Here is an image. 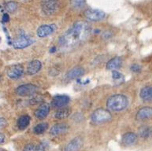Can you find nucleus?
I'll return each instance as SVG.
<instances>
[{
    "mask_svg": "<svg viewBox=\"0 0 152 151\" xmlns=\"http://www.w3.org/2000/svg\"><path fill=\"white\" fill-rule=\"evenodd\" d=\"M91 120L96 124H101L111 120L112 114L106 109L99 108L95 109L91 114Z\"/></svg>",
    "mask_w": 152,
    "mask_h": 151,
    "instance_id": "7ed1b4c3",
    "label": "nucleus"
},
{
    "mask_svg": "<svg viewBox=\"0 0 152 151\" xmlns=\"http://www.w3.org/2000/svg\"><path fill=\"white\" fill-rule=\"evenodd\" d=\"M151 118H152V108L150 106L141 108L136 113V119L139 120H144Z\"/></svg>",
    "mask_w": 152,
    "mask_h": 151,
    "instance_id": "2eb2a0df",
    "label": "nucleus"
},
{
    "mask_svg": "<svg viewBox=\"0 0 152 151\" xmlns=\"http://www.w3.org/2000/svg\"><path fill=\"white\" fill-rule=\"evenodd\" d=\"M129 105L128 98L121 94H116L112 95L107 99V107L110 110L119 112L124 110Z\"/></svg>",
    "mask_w": 152,
    "mask_h": 151,
    "instance_id": "f03ea898",
    "label": "nucleus"
},
{
    "mask_svg": "<svg viewBox=\"0 0 152 151\" xmlns=\"http://www.w3.org/2000/svg\"><path fill=\"white\" fill-rule=\"evenodd\" d=\"M136 139H137V135L136 133L132 132V131L124 134L122 139H121L122 143L125 146H129V145L133 144L134 142L136 141Z\"/></svg>",
    "mask_w": 152,
    "mask_h": 151,
    "instance_id": "a211bd4d",
    "label": "nucleus"
},
{
    "mask_svg": "<svg viewBox=\"0 0 152 151\" xmlns=\"http://www.w3.org/2000/svg\"><path fill=\"white\" fill-rule=\"evenodd\" d=\"M7 120L3 117H0V130L2 128H4L5 127L7 126Z\"/></svg>",
    "mask_w": 152,
    "mask_h": 151,
    "instance_id": "7c9ffc66",
    "label": "nucleus"
},
{
    "mask_svg": "<svg viewBox=\"0 0 152 151\" xmlns=\"http://www.w3.org/2000/svg\"><path fill=\"white\" fill-rule=\"evenodd\" d=\"M30 120H31V118H30L28 115L20 116V117L18 118V122H17L18 128L20 130H25L29 125Z\"/></svg>",
    "mask_w": 152,
    "mask_h": 151,
    "instance_id": "412c9836",
    "label": "nucleus"
},
{
    "mask_svg": "<svg viewBox=\"0 0 152 151\" xmlns=\"http://www.w3.org/2000/svg\"><path fill=\"white\" fill-rule=\"evenodd\" d=\"M38 86L33 84H26L18 86L15 90V93L20 97L32 96L38 91Z\"/></svg>",
    "mask_w": 152,
    "mask_h": 151,
    "instance_id": "20e7f679",
    "label": "nucleus"
},
{
    "mask_svg": "<svg viewBox=\"0 0 152 151\" xmlns=\"http://www.w3.org/2000/svg\"><path fill=\"white\" fill-rule=\"evenodd\" d=\"M140 96L141 99L145 101H152V87L148 86L141 89L140 92Z\"/></svg>",
    "mask_w": 152,
    "mask_h": 151,
    "instance_id": "aec40b11",
    "label": "nucleus"
},
{
    "mask_svg": "<svg viewBox=\"0 0 152 151\" xmlns=\"http://www.w3.org/2000/svg\"><path fill=\"white\" fill-rule=\"evenodd\" d=\"M24 71H25V69L21 64H15V65L10 66L7 69V77L13 80L18 79L22 76Z\"/></svg>",
    "mask_w": 152,
    "mask_h": 151,
    "instance_id": "6e6552de",
    "label": "nucleus"
},
{
    "mask_svg": "<svg viewBox=\"0 0 152 151\" xmlns=\"http://www.w3.org/2000/svg\"><path fill=\"white\" fill-rule=\"evenodd\" d=\"M18 5L16 2L10 1V2H8L6 4L5 9H7V11L9 12V13H14L18 9Z\"/></svg>",
    "mask_w": 152,
    "mask_h": 151,
    "instance_id": "a878e982",
    "label": "nucleus"
},
{
    "mask_svg": "<svg viewBox=\"0 0 152 151\" xmlns=\"http://www.w3.org/2000/svg\"><path fill=\"white\" fill-rule=\"evenodd\" d=\"M122 66V59L120 57H115L114 58L110 59L108 62L107 63V70H110V71H113V70H115L118 68H120L121 66Z\"/></svg>",
    "mask_w": 152,
    "mask_h": 151,
    "instance_id": "f3484780",
    "label": "nucleus"
},
{
    "mask_svg": "<svg viewBox=\"0 0 152 151\" xmlns=\"http://www.w3.org/2000/svg\"><path fill=\"white\" fill-rule=\"evenodd\" d=\"M2 19H3V22H7L8 20H9V15L7 14H5L4 15H3V18H2Z\"/></svg>",
    "mask_w": 152,
    "mask_h": 151,
    "instance_id": "2f4dec72",
    "label": "nucleus"
},
{
    "mask_svg": "<svg viewBox=\"0 0 152 151\" xmlns=\"http://www.w3.org/2000/svg\"><path fill=\"white\" fill-rule=\"evenodd\" d=\"M84 68L80 66H76V67L71 69L66 74V79L67 80H73L77 79L79 77H82L84 75Z\"/></svg>",
    "mask_w": 152,
    "mask_h": 151,
    "instance_id": "9b49d317",
    "label": "nucleus"
},
{
    "mask_svg": "<svg viewBox=\"0 0 152 151\" xmlns=\"http://www.w3.org/2000/svg\"><path fill=\"white\" fill-rule=\"evenodd\" d=\"M50 112V105L48 103H43L35 110L34 115L37 119L43 120L46 118Z\"/></svg>",
    "mask_w": 152,
    "mask_h": 151,
    "instance_id": "4468645a",
    "label": "nucleus"
},
{
    "mask_svg": "<svg viewBox=\"0 0 152 151\" xmlns=\"http://www.w3.org/2000/svg\"><path fill=\"white\" fill-rule=\"evenodd\" d=\"M55 32V27L53 25H42L37 28V35L39 38H45Z\"/></svg>",
    "mask_w": 152,
    "mask_h": 151,
    "instance_id": "f8f14e48",
    "label": "nucleus"
},
{
    "mask_svg": "<svg viewBox=\"0 0 152 151\" xmlns=\"http://www.w3.org/2000/svg\"><path fill=\"white\" fill-rule=\"evenodd\" d=\"M33 42H34V40L32 39L27 36L23 32H21L14 40L13 47L15 49H24V48L29 47Z\"/></svg>",
    "mask_w": 152,
    "mask_h": 151,
    "instance_id": "423d86ee",
    "label": "nucleus"
},
{
    "mask_svg": "<svg viewBox=\"0 0 152 151\" xmlns=\"http://www.w3.org/2000/svg\"><path fill=\"white\" fill-rule=\"evenodd\" d=\"M152 129L148 126H143L139 129V135L143 139H148L151 135Z\"/></svg>",
    "mask_w": 152,
    "mask_h": 151,
    "instance_id": "5701e85b",
    "label": "nucleus"
},
{
    "mask_svg": "<svg viewBox=\"0 0 152 151\" xmlns=\"http://www.w3.org/2000/svg\"><path fill=\"white\" fill-rule=\"evenodd\" d=\"M69 130V125L65 123H58L54 124L50 130V134L53 136L62 135Z\"/></svg>",
    "mask_w": 152,
    "mask_h": 151,
    "instance_id": "ddd939ff",
    "label": "nucleus"
},
{
    "mask_svg": "<svg viewBox=\"0 0 152 151\" xmlns=\"http://www.w3.org/2000/svg\"><path fill=\"white\" fill-rule=\"evenodd\" d=\"M23 1H25V0H23Z\"/></svg>",
    "mask_w": 152,
    "mask_h": 151,
    "instance_id": "f704fd0d",
    "label": "nucleus"
},
{
    "mask_svg": "<svg viewBox=\"0 0 152 151\" xmlns=\"http://www.w3.org/2000/svg\"><path fill=\"white\" fill-rule=\"evenodd\" d=\"M71 110L70 108L69 107H62V108L58 109V110L56 111V113L55 114V117L58 120H62L66 119L68 117H69V115L71 114Z\"/></svg>",
    "mask_w": 152,
    "mask_h": 151,
    "instance_id": "6ab92c4d",
    "label": "nucleus"
},
{
    "mask_svg": "<svg viewBox=\"0 0 152 151\" xmlns=\"http://www.w3.org/2000/svg\"><path fill=\"white\" fill-rule=\"evenodd\" d=\"M59 3L58 0H42L41 9L45 15L50 16L55 14L58 9Z\"/></svg>",
    "mask_w": 152,
    "mask_h": 151,
    "instance_id": "39448f33",
    "label": "nucleus"
},
{
    "mask_svg": "<svg viewBox=\"0 0 152 151\" xmlns=\"http://www.w3.org/2000/svg\"><path fill=\"white\" fill-rule=\"evenodd\" d=\"M48 128V124L46 122H42L39 124H37L36 126L33 128V133L36 135H41L43 132H45L47 131V129Z\"/></svg>",
    "mask_w": 152,
    "mask_h": 151,
    "instance_id": "4be33fe9",
    "label": "nucleus"
},
{
    "mask_svg": "<svg viewBox=\"0 0 152 151\" xmlns=\"http://www.w3.org/2000/svg\"><path fill=\"white\" fill-rule=\"evenodd\" d=\"M112 77H113L114 81L118 82V84H122L123 82L125 81V77H124L123 74H121V72H118V71H116V70L112 71Z\"/></svg>",
    "mask_w": 152,
    "mask_h": 151,
    "instance_id": "393cba45",
    "label": "nucleus"
},
{
    "mask_svg": "<svg viewBox=\"0 0 152 151\" xmlns=\"http://www.w3.org/2000/svg\"><path fill=\"white\" fill-rule=\"evenodd\" d=\"M48 142L47 141H42L36 147V151H47L48 148Z\"/></svg>",
    "mask_w": 152,
    "mask_h": 151,
    "instance_id": "bb28decb",
    "label": "nucleus"
},
{
    "mask_svg": "<svg viewBox=\"0 0 152 151\" xmlns=\"http://www.w3.org/2000/svg\"><path fill=\"white\" fill-rule=\"evenodd\" d=\"M130 69L132 72H140L141 71V67L140 66H139L138 64H133L130 67Z\"/></svg>",
    "mask_w": 152,
    "mask_h": 151,
    "instance_id": "c756f323",
    "label": "nucleus"
},
{
    "mask_svg": "<svg viewBox=\"0 0 152 151\" xmlns=\"http://www.w3.org/2000/svg\"><path fill=\"white\" fill-rule=\"evenodd\" d=\"M83 146V139L80 136L75 137L68 142L66 145L64 151H79Z\"/></svg>",
    "mask_w": 152,
    "mask_h": 151,
    "instance_id": "9d476101",
    "label": "nucleus"
},
{
    "mask_svg": "<svg viewBox=\"0 0 152 151\" xmlns=\"http://www.w3.org/2000/svg\"><path fill=\"white\" fill-rule=\"evenodd\" d=\"M36 147H37V146L34 143H28L26 146H25L23 151H36Z\"/></svg>",
    "mask_w": 152,
    "mask_h": 151,
    "instance_id": "c85d7f7f",
    "label": "nucleus"
},
{
    "mask_svg": "<svg viewBox=\"0 0 152 151\" xmlns=\"http://www.w3.org/2000/svg\"><path fill=\"white\" fill-rule=\"evenodd\" d=\"M0 41H1V38H0Z\"/></svg>",
    "mask_w": 152,
    "mask_h": 151,
    "instance_id": "72a5a7b5",
    "label": "nucleus"
},
{
    "mask_svg": "<svg viewBox=\"0 0 152 151\" xmlns=\"http://www.w3.org/2000/svg\"><path fill=\"white\" fill-rule=\"evenodd\" d=\"M71 7L75 9H81L86 6V0H70Z\"/></svg>",
    "mask_w": 152,
    "mask_h": 151,
    "instance_id": "b1692460",
    "label": "nucleus"
},
{
    "mask_svg": "<svg viewBox=\"0 0 152 151\" xmlns=\"http://www.w3.org/2000/svg\"><path fill=\"white\" fill-rule=\"evenodd\" d=\"M5 141V135L2 133H0V144H2V142Z\"/></svg>",
    "mask_w": 152,
    "mask_h": 151,
    "instance_id": "473e14b6",
    "label": "nucleus"
},
{
    "mask_svg": "<svg viewBox=\"0 0 152 151\" xmlns=\"http://www.w3.org/2000/svg\"><path fill=\"white\" fill-rule=\"evenodd\" d=\"M69 101H70V98L67 95H56L51 100L50 106L55 109H60L67 106L69 103Z\"/></svg>",
    "mask_w": 152,
    "mask_h": 151,
    "instance_id": "1a4fd4ad",
    "label": "nucleus"
},
{
    "mask_svg": "<svg viewBox=\"0 0 152 151\" xmlns=\"http://www.w3.org/2000/svg\"><path fill=\"white\" fill-rule=\"evenodd\" d=\"M84 17L91 21H98L106 17L104 11L97 9H87L84 13Z\"/></svg>",
    "mask_w": 152,
    "mask_h": 151,
    "instance_id": "0eeeda50",
    "label": "nucleus"
},
{
    "mask_svg": "<svg viewBox=\"0 0 152 151\" xmlns=\"http://www.w3.org/2000/svg\"><path fill=\"white\" fill-rule=\"evenodd\" d=\"M42 68V63L39 60H33L30 61L26 69V72L28 75L32 76V75L37 74V72H39V70Z\"/></svg>",
    "mask_w": 152,
    "mask_h": 151,
    "instance_id": "dca6fc26",
    "label": "nucleus"
},
{
    "mask_svg": "<svg viewBox=\"0 0 152 151\" xmlns=\"http://www.w3.org/2000/svg\"><path fill=\"white\" fill-rule=\"evenodd\" d=\"M90 33L91 27L88 23L78 20L60 36L59 43L61 47L71 49L86 40Z\"/></svg>",
    "mask_w": 152,
    "mask_h": 151,
    "instance_id": "f257e3e1",
    "label": "nucleus"
},
{
    "mask_svg": "<svg viewBox=\"0 0 152 151\" xmlns=\"http://www.w3.org/2000/svg\"><path fill=\"white\" fill-rule=\"evenodd\" d=\"M43 101V97L39 95H32V98L29 100L30 105H36V104L40 103L41 101Z\"/></svg>",
    "mask_w": 152,
    "mask_h": 151,
    "instance_id": "cd10ccee",
    "label": "nucleus"
}]
</instances>
